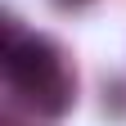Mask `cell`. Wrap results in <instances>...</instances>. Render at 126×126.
<instances>
[{"label": "cell", "instance_id": "obj_2", "mask_svg": "<svg viewBox=\"0 0 126 126\" xmlns=\"http://www.w3.org/2000/svg\"><path fill=\"white\" fill-rule=\"evenodd\" d=\"M27 99H32V108H36V113H50V117L68 113V108H72V77H63V72H59V77H50V81L36 86Z\"/></svg>", "mask_w": 126, "mask_h": 126}, {"label": "cell", "instance_id": "obj_1", "mask_svg": "<svg viewBox=\"0 0 126 126\" xmlns=\"http://www.w3.org/2000/svg\"><path fill=\"white\" fill-rule=\"evenodd\" d=\"M59 50L50 41H41V36H18V41H9V50H5V77L14 86H18L23 94H32L36 86H45L50 77H59Z\"/></svg>", "mask_w": 126, "mask_h": 126}, {"label": "cell", "instance_id": "obj_3", "mask_svg": "<svg viewBox=\"0 0 126 126\" xmlns=\"http://www.w3.org/2000/svg\"><path fill=\"white\" fill-rule=\"evenodd\" d=\"M72 5H81V0H72Z\"/></svg>", "mask_w": 126, "mask_h": 126}]
</instances>
